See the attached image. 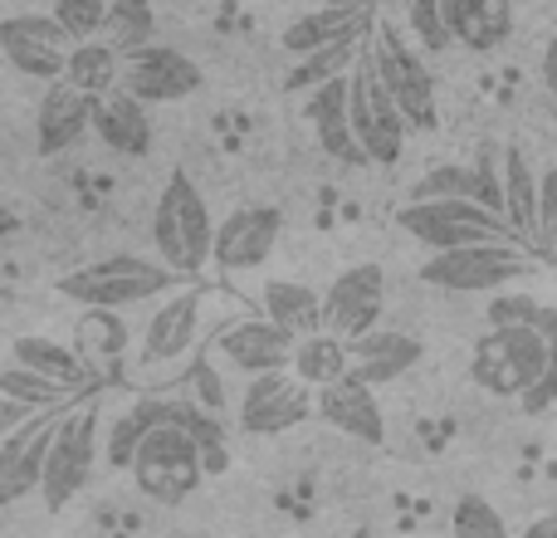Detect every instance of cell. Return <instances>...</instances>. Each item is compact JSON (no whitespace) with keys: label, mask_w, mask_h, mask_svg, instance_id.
Returning <instances> with one entry per match:
<instances>
[{"label":"cell","mask_w":557,"mask_h":538,"mask_svg":"<svg viewBox=\"0 0 557 538\" xmlns=\"http://www.w3.org/2000/svg\"><path fill=\"white\" fill-rule=\"evenodd\" d=\"M152 245H157V260L172 269L176 279L191 284V274H201L215 255V225L211 211H206L201 192L191 186L186 172H172L157 196V211H152Z\"/></svg>","instance_id":"3957f363"},{"label":"cell","mask_w":557,"mask_h":538,"mask_svg":"<svg viewBox=\"0 0 557 538\" xmlns=\"http://www.w3.org/2000/svg\"><path fill=\"white\" fill-rule=\"evenodd\" d=\"M553 363V343L539 328H490V333L474 343L470 357V377L480 392L490 396H529L543 382Z\"/></svg>","instance_id":"277c9868"},{"label":"cell","mask_w":557,"mask_h":538,"mask_svg":"<svg viewBox=\"0 0 557 538\" xmlns=\"http://www.w3.org/2000/svg\"><path fill=\"white\" fill-rule=\"evenodd\" d=\"M504 221L523 250L539 255V176L523 147H504Z\"/></svg>","instance_id":"cb8c5ba5"},{"label":"cell","mask_w":557,"mask_h":538,"mask_svg":"<svg viewBox=\"0 0 557 538\" xmlns=\"http://www.w3.org/2000/svg\"><path fill=\"white\" fill-rule=\"evenodd\" d=\"M294 347L298 338H288L284 328H274L270 318H231V323L215 328V357L235 372L270 377V372H288L294 367Z\"/></svg>","instance_id":"5bb4252c"},{"label":"cell","mask_w":557,"mask_h":538,"mask_svg":"<svg viewBox=\"0 0 557 538\" xmlns=\"http://www.w3.org/2000/svg\"><path fill=\"white\" fill-rule=\"evenodd\" d=\"M94 133H98V143L117 157H147L157 143L152 113H147V103H137L127 88H117V94H108V98H94Z\"/></svg>","instance_id":"44dd1931"},{"label":"cell","mask_w":557,"mask_h":538,"mask_svg":"<svg viewBox=\"0 0 557 538\" xmlns=\"http://www.w3.org/2000/svg\"><path fill=\"white\" fill-rule=\"evenodd\" d=\"M308 416H318V396L294 372L255 377L240 392V431L250 436H284L304 426Z\"/></svg>","instance_id":"9a60e30c"},{"label":"cell","mask_w":557,"mask_h":538,"mask_svg":"<svg viewBox=\"0 0 557 538\" xmlns=\"http://www.w3.org/2000/svg\"><path fill=\"white\" fill-rule=\"evenodd\" d=\"M396 225H401V235H411V241L431 255L513 241L509 221L474 201H406L401 211H396Z\"/></svg>","instance_id":"8992f818"},{"label":"cell","mask_w":557,"mask_h":538,"mask_svg":"<svg viewBox=\"0 0 557 538\" xmlns=\"http://www.w3.org/2000/svg\"><path fill=\"white\" fill-rule=\"evenodd\" d=\"M533 265H539V255L523 250L519 241H494V245H470V250H450V255H425L421 284L450 289V294H494V289L533 274Z\"/></svg>","instance_id":"52a82bcc"},{"label":"cell","mask_w":557,"mask_h":538,"mask_svg":"<svg viewBox=\"0 0 557 538\" xmlns=\"http://www.w3.org/2000/svg\"><path fill=\"white\" fill-rule=\"evenodd\" d=\"M372 25H376V15L362 5H323V10H304L298 20H288L278 45L294 59H308V54L347 45V39H357V35H372Z\"/></svg>","instance_id":"ac0fdd59"},{"label":"cell","mask_w":557,"mask_h":538,"mask_svg":"<svg viewBox=\"0 0 557 538\" xmlns=\"http://www.w3.org/2000/svg\"><path fill=\"white\" fill-rule=\"evenodd\" d=\"M347 538H376L372 529H352V534H347Z\"/></svg>","instance_id":"7dc6e473"},{"label":"cell","mask_w":557,"mask_h":538,"mask_svg":"<svg viewBox=\"0 0 557 538\" xmlns=\"http://www.w3.org/2000/svg\"><path fill=\"white\" fill-rule=\"evenodd\" d=\"M15 367H25V372L45 377V382L64 387V392H78V387H94L98 377L84 367V357L69 353L64 343H54V338H15Z\"/></svg>","instance_id":"83f0119b"},{"label":"cell","mask_w":557,"mask_h":538,"mask_svg":"<svg viewBox=\"0 0 557 538\" xmlns=\"http://www.w3.org/2000/svg\"><path fill=\"white\" fill-rule=\"evenodd\" d=\"M15 231H20V216L10 211V206H0V241H10Z\"/></svg>","instance_id":"bcb514c9"},{"label":"cell","mask_w":557,"mask_h":538,"mask_svg":"<svg viewBox=\"0 0 557 538\" xmlns=\"http://www.w3.org/2000/svg\"><path fill=\"white\" fill-rule=\"evenodd\" d=\"M553 402H557V343H553V363H548V372H543V382L523 396V412L539 416V412H548Z\"/></svg>","instance_id":"b9f144b4"},{"label":"cell","mask_w":557,"mask_h":538,"mask_svg":"<svg viewBox=\"0 0 557 538\" xmlns=\"http://www.w3.org/2000/svg\"><path fill=\"white\" fill-rule=\"evenodd\" d=\"M74 353L84 357V367L94 377H108L117 367V357L127 353V328L117 314H84L74 333Z\"/></svg>","instance_id":"d6a6232c"},{"label":"cell","mask_w":557,"mask_h":538,"mask_svg":"<svg viewBox=\"0 0 557 538\" xmlns=\"http://www.w3.org/2000/svg\"><path fill=\"white\" fill-rule=\"evenodd\" d=\"M347 113H352V137L367 162H382V167L401 162L411 123H406L401 108L392 103V94L382 88V78H376L367 54H362V64L352 69V78H347Z\"/></svg>","instance_id":"9c48e42d"},{"label":"cell","mask_w":557,"mask_h":538,"mask_svg":"<svg viewBox=\"0 0 557 538\" xmlns=\"http://www.w3.org/2000/svg\"><path fill=\"white\" fill-rule=\"evenodd\" d=\"M0 54H5L25 78H39V84L54 88V84H64V69H69L74 45H69L64 25H59L54 15L25 10V15L0 20Z\"/></svg>","instance_id":"8fae6325"},{"label":"cell","mask_w":557,"mask_h":538,"mask_svg":"<svg viewBox=\"0 0 557 538\" xmlns=\"http://www.w3.org/2000/svg\"><path fill=\"white\" fill-rule=\"evenodd\" d=\"M539 260L557 265V167L539 176Z\"/></svg>","instance_id":"ab89813d"},{"label":"cell","mask_w":557,"mask_h":538,"mask_svg":"<svg viewBox=\"0 0 557 538\" xmlns=\"http://www.w3.org/2000/svg\"><path fill=\"white\" fill-rule=\"evenodd\" d=\"M49 15L64 25L69 39H78V45H88L94 35H103L108 25V5L103 0H54V10Z\"/></svg>","instance_id":"74e56055"},{"label":"cell","mask_w":557,"mask_h":538,"mask_svg":"<svg viewBox=\"0 0 557 538\" xmlns=\"http://www.w3.org/2000/svg\"><path fill=\"white\" fill-rule=\"evenodd\" d=\"M94 465H98V396H88V402L69 406L54 431L45 485H39L45 510H69L78 500V490L94 480Z\"/></svg>","instance_id":"ba28073f"},{"label":"cell","mask_w":557,"mask_h":538,"mask_svg":"<svg viewBox=\"0 0 557 538\" xmlns=\"http://www.w3.org/2000/svg\"><path fill=\"white\" fill-rule=\"evenodd\" d=\"M304 118L313 123V137L318 147H323L333 162H347V167H362V147H357L352 137V113H347V78H337V84L318 88V94L304 98Z\"/></svg>","instance_id":"603a6c76"},{"label":"cell","mask_w":557,"mask_h":538,"mask_svg":"<svg viewBox=\"0 0 557 538\" xmlns=\"http://www.w3.org/2000/svg\"><path fill=\"white\" fill-rule=\"evenodd\" d=\"M39 412H29V406H20V402H5V396H0V445L10 441V436L20 431V426L25 421H35Z\"/></svg>","instance_id":"7bdbcfd3"},{"label":"cell","mask_w":557,"mask_h":538,"mask_svg":"<svg viewBox=\"0 0 557 538\" xmlns=\"http://www.w3.org/2000/svg\"><path fill=\"white\" fill-rule=\"evenodd\" d=\"M425 343L411 333H401V328H376V333H367L362 343H352V377H362L367 387H386L396 382V377H406L416 363H421Z\"/></svg>","instance_id":"7402d4cb"},{"label":"cell","mask_w":557,"mask_h":538,"mask_svg":"<svg viewBox=\"0 0 557 538\" xmlns=\"http://www.w3.org/2000/svg\"><path fill=\"white\" fill-rule=\"evenodd\" d=\"M362 39H372V35H357V39H347V45H337V49H323V54H308V59H294V69L284 74V94H318V88H327V84H337V78H352V69L362 64Z\"/></svg>","instance_id":"1f68e13d"},{"label":"cell","mask_w":557,"mask_h":538,"mask_svg":"<svg viewBox=\"0 0 557 538\" xmlns=\"http://www.w3.org/2000/svg\"><path fill=\"white\" fill-rule=\"evenodd\" d=\"M108 45L117 49V54H127V49H143L152 45V29H157V15L143 5V0H113L108 5Z\"/></svg>","instance_id":"d590c367"},{"label":"cell","mask_w":557,"mask_h":538,"mask_svg":"<svg viewBox=\"0 0 557 538\" xmlns=\"http://www.w3.org/2000/svg\"><path fill=\"white\" fill-rule=\"evenodd\" d=\"M166 426H176V431L201 451L206 475L231 470V436H225V421L215 412H206L196 396H166Z\"/></svg>","instance_id":"4316f807"},{"label":"cell","mask_w":557,"mask_h":538,"mask_svg":"<svg viewBox=\"0 0 557 538\" xmlns=\"http://www.w3.org/2000/svg\"><path fill=\"white\" fill-rule=\"evenodd\" d=\"M411 201H474V206H484L480 172H474V162H441L425 176H416Z\"/></svg>","instance_id":"836d02e7"},{"label":"cell","mask_w":557,"mask_h":538,"mask_svg":"<svg viewBox=\"0 0 557 538\" xmlns=\"http://www.w3.org/2000/svg\"><path fill=\"white\" fill-rule=\"evenodd\" d=\"M69 406L59 412H39L35 421H25L5 445H0V510L39 494L45 485V465H49V445H54V431L64 421Z\"/></svg>","instance_id":"2e32d148"},{"label":"cell","mask_w":557,"mask_h":538,"mask_svg":"<svg viewBox=\"0 0 557 538\" xmlns=\"http://www.w3.org/2000/svg\"><path fill=\"white\" fill-rule=\"evenodd\" d=\"M206 480V461L176 426H157L133 461V485L152 504H182Z\"/></svg>","instance_id":"30bf717a"},{"label":"cell","mask_w":557,"mask_h":538,"mask_svg":"<svg viewBox=\"0 0 557 538\" xmlns=\"http://www.w3.org/2000/svg\"><path fill=\"white\" fill-rule=\"evenodd\" d=\"M382 308H386L382 265H352L323 294V333L343 338V343H362L367 333H376Z\"/></svg>","instance_id":"7c38bea8"},{"label":"cell","mask_w":557,"mask_h":538,"mask_svg":"<svg viewBox=\"0 0 557 538\" xmlns=\"http://www.w3.org/2000/svg\"><path fill=\"white\" fill-rule=\"evenodd\" d=\"M211 298L215 294L206 284H182L152 304L143 333H137V372L147 382H172L186 372V363L211 333Z\"/></svg>","instance_id":"6da1fadb"},{"label":"cell","mask_w":557,"mask_h":538,"mask_svg":"<svg viewBox=\"0 0 557 538\" xmlns=\"http://www.w3.org/2000/svg\"><path fill=\"white\" fill-rule=\"evenodd\" d=\"M288 372H294L308 392H323V387L343 382V377L352 372V343H343V338H333V333L304 338V343L294 347V367H288Z\"/></svg>","instance_id":"4dcf8cb0"},{"label":"cell","mask_w":557,"mask_h":538,"mask_svg":"<svg viewBox=\"0 0 557 538\" xmlns=\"http://www.w3.org/2000/svg\"><path fill=\"white\" fill-rule=\"evenodd\" d=\"M450 538H509V524L484 494H460L450 510Z\"/></svg>","instance_id":"8d00e7d4"},{"label":"cell","mask_w":557,"mask_h":538,"mask_svg":"<svg viewBox=\"0 0 557 538\" xmlns=\"http://www.w3.org/2000/svg\"><path fill=\"white\" fill-rule=\"evenodd\" d=\"M0 396L29 406V412H59V406H74L78 392H64V387L45 382V377L25 372V367H0Z\"/></svg>","instance_id":"e575fe53"},{"label":"cell","mask_w":557,"mask_h":538,"mask_svg":"<svg viewBox=\"0 0 557 538\" xmlns=\"http://www.w3.org/2000/svg\"><path fill=\"white\" fill-rule=\"evenodd\" d=\"M64 84L78 88L84 98H108L123 88V54H117L108 39H88V45H74L64 69Z\"/></svg>","instance_id":"f1b7e54d"},{"label":"cell","mask_w":557,"mask_h":538,"mask_svg":"<svg viewBox=\"0 0 557 538\" xmlns=\"http://www.w3.org/2000/svg\"><path fill=\"white\" fill-rule=\"evenodd\" d=\"M441 5L450 35L474 54H490L513 35V10L504 0H441Z\"/></svg>","instance_id":"d4e9b609"},{"label":"cell","mask_w":557,"mask_h":538,"mask_svg":"<svg viewBox=\"0 0 557 538\" xmlns=\"http://www.w3.org/2000/svg\"><path fill=\"white\" fill-rule=\"evenodd\" d=\"M543 88L557 98V20H553V35L543 45Z\"/></svg>","instance_id":"ee69618b"},{"label":"cell","mask_w":557,"mask_h":538,"mask_svg":"<svg viewBox=\"0 0 557 538\" xmlns=\"http://www.w3.org/2000/svg\"><path fill=\"white\" fill-rule=\"evenodd\" d=\"M278 235H284V211H278V206H235V211L215 225L211 265L225 269V274L260 269L274 255Z\"/></svg>","instance_id":"e0dca14e"},{"label":"cell","mask_w":557,"mask_h":538,"mask_svg":"<svg viewBox=\"0 0 557 538\" xmlns=\"http://www.w3.org/2000/svg\"><path fill=\"white\" fill-rule=\"evenodd\" d=\"M186 279H176L162 260H143V255H108V260L78 265L74 274L59 279V294L69 304H84L88 314H117L133 304H152L166 298V289H182Z\"/></svg>","instance_id":"7a4b0ae2"},{"label":"cell","mask_w":557,"mask_h":538,"mask_svg":"<svg viewBox=\"0 0 557 538\" xmlns=\"http://www.w3.org/2000/svg\"><path fill=\"white\" fill-rule=\"evenodd\" d=\"M367 59H372L382 88L392 94V103L401 108V118L421 133H431L441 123V108H435V78L425 69L421 49L392 25V20H376L372 39H367Z\"/></svg>","instance_id":"5b68a950"},{"label":"cell","mask_w":557,"mask_h":538,"mask_svg":"<svg viewBox=\"0 0 557 538\" xmlns=\"http://www.w3.org/2000/svg\"><path fill=\"white\" fill-rule=\"evenodd\" d=\"M318 416H323L333 431L352 436V441L362 445H382L386 441V416H382V402H376V392L362 382V377L347 372L343 382L323 387L318 392Z\"/></svg>","instance_id":"d6986e66"},{"label":"cell","mask_w":557,"mask_h":538,"mask_svg":"<svg viewBox=\"0 0 557 538\" xmlns=\"http://www.w3.org/2000/svg\"><path fill=\"white\" fill-rule=\"evenodd\" d=\"M406 25H411V35L421 39L425 54H445V49L455 45L450 25H445V5H441V0H416V5L406 10Z\"/></svg>","instance_id":"f35d334b"},{"label":"cell","mask_w":557,"mask_h":538,"mask_svg":"<svg viewBox=\"0 0 557 538\" xmlns=\"http://www.w3.org/2000/svg\"><path fill=\"white\" fill-rule=\"evenodd\" d=\"M157 426H166V396H137V402L108 426V465H113V470H133L137 451H143V441Z\"/></svg>","instance_id":"f546056e"},{"label":"cell","mask_w":557,"mask_h":538,"mask_svg":"<svg viewBox=\"0 0 557 538\" xmlns=\"http://www.w3.org/2000/svg\"><path fill=\"white\" fill-rule=\"evenodd\" d=\"M264 318H270L274 328H284L288 338H313L323 333V294L308 284H298V279H264Z\"/></svg>","instance_id":"484cf974"},{"label":"cell","mask_w":557,"mask_h":538,"mask_svg":"<svg viewBox=\"0 0 557 538\" xmlns=\"http://www.w3.org/2000/svg\"><path fill=\"white\" fill-rule=\"evenodd\" d=\"M88 127H94V98H84L78 88H69V84L45 88L39 113H35V147H39V157L69 152V147H74Z\"/></svg>","instance_id":"ffe728a7"},{"label":"cell","mask_w":557,"mask_h":538,"mask_svg":"<svg viewBox=\"0 0 557 538\" xmlns=\"http://www.w3.org/2000/svg\"><path fill=\"white\" fill-rule=\"evenodd\" d=\"M543 308L548 304H539V298H494L490 304V328H539V318H543Z\"/></svg>","instance_id":"60d3db41"},{"label":"cell","mask_w":557,"mask_h":538,"mask_svg":"<svg viewBox=\"0 0 557 538\" xmlns=\"http://www.w3.org/2000/svg\"><path fill=\"white\" fill-rule=\"evenodd\" d=\"M201 84H206L201 64L186 59L182 49H172V45H143V49H127L123 54V88L147 108L191 98Z\"/></svg>","instance_id":"4fadbf2b"},{"label":"cell","mask_w":557,"mask_h":538,"mask_svg":"<svg viewBox=\"0 0 557 538\" xmlns=\"http://www.w3.org/2000/svg\"><path fill=\"white\" fill-rule=\"evenodd\" d=\"M519 538H557V514H543V519H533Z\"/></svg>","instance_id":"f6af8a7d"}]
</instances>
